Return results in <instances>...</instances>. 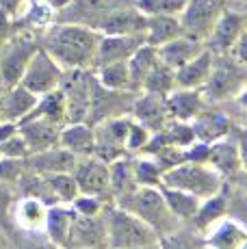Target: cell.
I'll return each instance as SVG.
<instances>
[{"label": "cell", "mask_w": 247, "mask_h": 249, "mask_svg": "<svg viewBox=\"0 0 247 249\" xmlns=\"http://www.w3.org/2000/svg\"><path fill=\"white\" fill-rule=\"evenodd\" d=\"M100 37L102 33L85 24H56L46 33L41 48L65 71L89 70L93 68Z\"/></svg>", "instance_id": "cell-1"}, {"label": "cell", "mask_w": 247, "mask_h": 249, "mask_svg": "<svg viewBox=\"0 0 247 249\" xmlns=\"http://www.w3.org/2000/svg\"><path fill=\"white\" fill-rule=\"evenodd\" d=\"M113 202H115V206H120V208L132 213L135 217H139L143 223H148L159 236L174 232L182 223L167 208L159 186H137L135 191H130L124 197L113 199Z\"/></svg>", "instance_id": "cell-2"}, {"label": "cell", "mask_w": 247, "mask_h": 249, "mask_svg": "<svg viewBox=\"0 0 247 249\" xmlns=\"http://www.w3.org/2000/svg\"><path fill=\"white\" fill-rule=\"evenodd\" d=\"M104 226L106 249H139L156 245L159 241V234L148 223L115 204L111 208H104Z\"/></svg>", "instance_id": "cell-3"}, {"label": "cell", "mask_w": 247, "mask_h": 249, "mask_svg": "<svg viewBox=\"0 0 247 249\" xmlns=\"http://www.w3.org/2000/svg\"><path fill=\"white\" fill-rule=\"evenodd\" d=\"M160 184L172 186V189H180L184 193H191L197 199H206L223 189V178L208 162L182 160L163 171Z\"/></svg>", "instance_id": "cell-4"}, {"label": "cell", "mask_w": 247, "mask_h": 249, "mask_svg": "<svg viewBox=\"0 0 247 249\" xmlns=\"http://www.w3.org/2000/svg\"><path fill=\"white\" fill-rule=\"evenodd\" d=\"M245 80H247L245 63H239L230 54H215L211 74H208L206 83L202 85L199 91H202L204 100H211V102L236 100L243 98Z\"/></svg>", "instance_id": "cell-5"}, {"label": "cell", "mask_w": 247, "mask_h": 249, "mask_svg": "<svg viewBox=\"0 0 247 249\" xmlns=\"http://www.w3.org/2000/svg\"><path fill=\"white\" fill-rule=\"evenodd\" d=\"M130 117L128 115H117V117H106L93 124V156L100 160L108 162L126 156V132Z\"/></svg>", "instance_id": "cell-6"}, {"label": "cell", "mask_w": 247, "mask_h": 249, "mask_svg": "<svg viewBox=\"0 0 247 249\" xmlns=\"http://www.w3.org/2000/svg\"><path fill=\"white\" fill-rule=\"evenodd\" d=\"M223 9H226V0H187L178 16L182 35L204 41Z\"/></svg>", "instance_id": "cell-7"}, {"label": "cell", "mask_w": 247, "mask_h": 249, "mask_svg": "<svg viewBox=\"0 0 247 249\" xmlns=\"http://www.w3.org/2000/svg\"><path fill=\"white\" fill-rule=\"evenodd\" d=\"M63 74H65V70L39 46L35 50V54L31 56V61H28L24 74H22V78H20V85L26 87L31 93L44 95V93H48V91L59 87Z\"/></svg>", "instance_id": "cell-8"}, {"label": "cell", "mask_w": 247, "mask_h": 249, "mask_svg": "<svg viewBox=\"0 0 247 249\" xmlns=\"http://www.w3.org/2000/svg\"><path fill=\"white\" fill-rule=\"evenodd\" d=\"M72 176L78 186V193L91 195L102 202H113L111 182H108V165L96 156H80L76 160Z\"/></svg>", "instance_id": "cell-9"}, {"label": "cell", "mask_w": 247, "mask_h": 249, "mask_svg": "<svg viewBox=\"0 0 247 249\" xmlns=\"http://www.w3.org/2000/svg\"><path fill=\"white\" fill-rule=\"evenodd\" d=\"M37 48H39V44L28 35L13 37V39L7 41V46H4V50H2V56H0V83L7 89L20 83L28 61L35 54Z\"/></svg>", "instance_id": "cell-10"}, {"label": "cell", "mask_w": 247, "mask_h": 249, "mask_svg": "<svg viewBox=\"0 0 247 249\" xmlns=\"http://www.w3.org/2000/svg\"><path fill=\"white\" fill-rule=\"evenodd\" d=\"M245 33V13L236 9H223L221 16L217 18L215 26L211 28L208 37L204 39V46L212 54H228L234 41Z\"/></svg>", "instance_id": "cell-11"}, {"label": "cell", "mask_w": 247, "mask_h": 249, "mask_svg": "<svg viewBox=\"0 0 247 249\" xmlns=\"http://www.w3.org/2000/svg\"><path fill=\"white\" fill-rule=\"evenodd\" d=\"M65 249H106L104 210L100 214H91V217L74 214Z\"/></svg>", "instance_id": "cell-12"}, {"label": "cell", "mask_w": 247, "mask_h": 249, "mask_svg": "<svg viewBox=\"0 0 247 249\" xmlns=\"http://www.w3.org/2000/svg\"><path fill=\"white\" fill-rule=\"evenodd\" d=\"M61 128L63 126L52 124L44 117H26V119H22V122H18V132H20V137L24 139V143H26L31 154L59 145Z\"/></svg>", "instance_id": "cell-13"}, {"label": "cell", "mask_w": 247, "mask_h": 249, "mask_svg": "<svg viewBox=\"0 0 247 249\" xmlns=\"http://www.w3.org/2000/svg\"><path fill=\"white\" fill-rule=\"evenodd\" d=\"M128 113H130V119H135L143 128H148L150 132L160 130L169 122L165 98L156 93H145V91H139V98L132 100Z\"/></svg>", "instance_id": "cell-14"}, {"label": "cell", "mask_w": 247, "mask_h": 249, "mask_svg": "<svg viewBox=\"0 0 247 249\" xmlns=\"http://www.w3.org/2000/svg\"><path fill=\"white\" fill-rule=\"evenodd\" d=\"M141 44H145L143 33H137V35H102L96 50V59H93V68L115 63V61H126Z\"/></svg>", "instance_id": "cell-15"}, {"label": "cell", "mask_w": 247, "mask_h": 249, "mask_svg": "<svg viewBox=\"0 0 247 249\" xmlns=\"http://www.w3.org/2000/svg\"><path fill=\"white\" fill-rule=\"evenodd\" d=\"M208 165L221 176H236L243 171V154H241V145L232 139L223 137L219 141L208 143Z\"/></svg>", "instance_id": "cell-16"}, {"label": "cell", "mask_w": 247, "mask_h": 249, "mask_svg": "<svg viewBox=\"0 0 247 249\" xmlns=\"http://www.w3.org/2000/svg\"><path fill=\"white\" fill-rule=\"evenodd\" d=\"M204 249H245L247 232L234 219H226L217 221L212 228L204 232Z\"/></svg>", "instance_id": "cell-17"}, {"label": "cell", "mask_w": 247, "mask_h": 249, "mask_svg": "<svg viewBox=\"0 0 247 249\" xmlns=\"http://www.w3.org/2000/svg\"><path fill=\"white\" fill-rule=\"evenodd\" d=\"M78 156H74L72 152H68L65 147L56 145L44 152H35V154H28L24 159V167L35 174H59V171H72Z\"/></svg>", "instance_id": "cell-18"}, {"label": "cell", "mask_w": 247, "mask_h": 249, "mask_svg": "<svg viewBox=\"0 0 247 249\" xmlns=\"http://www.w3.org/2000/svg\"><path fill=\"white\" fill-rule=\"evenodd\" d=\"M145 16L137 7L132 9H113L102 20L98 22V28L102 35H137L143 33Z\"/></svg>", "instance_id": "cell-19"}, {"label": "cell", "mask_w": 247, "mask_h": 249, "mask_svg": "<svg viewBox=\"0 0 247 249\" xmlns=\"http://www.w3.org/2000/svg\"><path fill=\"white\" fill-rule=\"evenodd\" d=\"M189 124L193 128L195 141H202V143L219 141L223 137H230V132H232L230 117H226L219 111H204L202 108Z\"/></svg>", "instance_id": "cell-20"}, {"label": "cell", "mask_w": 247, "mask_h": 249, "mask_svg": "<svg viewBox=\"0 0 247 249\" xmlns=\"http://www.w3.org/2000/svg\"><path fill=\"white\" fill-rule=\"evenodd\" d=\"M212 61H215V54L208 48H204L199 54L176 70V89H202L211 74Z\"/></svg>", "instance_id": "cell-21"}, {"label": "cell", "mask_w": 247, "mask_h": 249, "mask_svg": "<svg viewBox=\"0 0 247 249\" xmlns=\"http://www.w3.org/2000/svg\"><path fill=\"white\" fill-rule=\"evenodd\" d=\"M165 104L169 119L189 124L204 108V95L199 89H174L169 95H165Z\"/></svg>", "instance_id": "cell-22"}, {"label": "cell", "mask_w": 247, "mask_h": 249, "mask_svg": "<svg viewBox=\"0 0 247 249\" xmlns=\"http://www.w3.org/2000/svg\"><path fill=\"white\" fill-rule=\"evenodd\" d=\"M59 145L65 147L68 152H72L74 156H93V126H89L87 122H74L65 124L59 132Z\"/></svg>", "instance_id": "cell-23"}, {"label": "cell", "mask_w": 247, "mask_h": 249, "mask_svg": "<svg viewBox=\"0 0 247 249\" xmlns=\"http://www.w3.org/2000/svg\"><path fill=\"white\" fill-rule=\"evenodd\" d=\"M204 48H206L204 41L191 39V37H187V35H178L176 39L159 46V61L165 63L167 68L178 70V68H182L187 61H191L195 54H199Z\"/></svg>", "instance_id": "cell-24"}, {"label": "cell", "mask_w": 247, "mask_h": 249, "mask_svg": "<svg viewBox=\"0 0 247 249\" xmlns=\"http://www.w3.org/2000/svg\"><path fill=\"white\" fill-rule=\"evenodd\" d=\"M74 214L76 213L70 204L48 206L44 234L54 243V245H59L61 249L68 247V236H70V228H72V221H74Z\"/></svg>", "instance_id": "cell-25"}, {"label": "cell", "mask_w": 247, "mask_h": 249, "mask_svg": "<svg viewBox=\"0 0 247 249\" xmlns=\"http://www.w3.org/2000/svg\"><path fill=\"white\" fill-rule=\"evenodd\" d=\"M13 219L24 232H44L46 214H48V204L41 199L24 195L20 202H13Z\"/></svg>", "instance_id": "cell-26"}, {"label": "cell", "mask_w": 247, "mask_h": 249, "mask_svg": "<svg viewBox=\"0 0 247 249\" xmlns=\"http://www.w3.org/2000/svg\"><path fill=\"white\" fill-rule=\"evenodd\" d=\"M159 63V48L150 46V44H141L126 59V68H128V76H130V91H141L145 76L150 74V70Z\"/></svg>", "instance_id": "cell-27"}, {"label": "cell", "mask_w": 247, "mask_h": 249, "mask_svg": "<svg viewBox=\"0 0 247 249\" xmlns=\"http://www.w3.org/2000/svg\"><path fill=\"white\" fill-rule=\"evenodd\" d=\"M39 95L31 93L26 87H22L20 83L13 85L7 89V95L2 98V115L7 122H22L24 117H28V113L35 108Z\"/></svg>", "instance_id": "cell-28"}, {"label": "cell", "mask_w": 247, "mask_h": 249, "mask_svg": "<svg viewBox=\"0 0 247 249\" xmlns=\"http://www.w3.org/2000/svg\"><path fill=\"white\" fill-rule=\"evenodd\" d=\"M178 35H182L178 16H145V28H143L145 44L159 48L176 39Z\"/></svg>", "instance_id": "cell-29"}, {"label": "cell", "mask_w": 247, "mask_h": 249, "mask_svg": "<svg viewBox=\"0 0 247 249\" xmlns=\"http://www.w3.org/2000/svg\"><path fill=\"white\" fill-rule=\"evenodd\" d=\"M108 182H111V195L113 199L124 197L130 191L137 189L135 180V159L130 156H122V159L108 162Z\"/></svg>", "instance_id": "cell-30"}, {"label": "cell", "mask_w": 247, "mask_h": 249, "mask_svg": "<svg viewBox=\"0 0 247 249\" xmlns=\"http://www.w3.org/2000/svg\"><path fill=\"white\" fill-rule=\"evenodd\" d=\"M28 117H44L52 124L65 126V124H68V104H65V95H63V91H61V87L39 95L35 108L28 113Z\"/></svg>", "instance_id": "cell-31"}, {"label": "cell", "mask_w": 247, "mask_h": 249, "mask_svg": "<svg viewBox=\"0 0 247 249\" xmlns=\"http://www.w3.org/2000/svg\"><path fill=\"white\" fill-rule=\"evenodd\" d=\"M228 197L221 193H215V195H211V197H206V199H202L197 206V210H195V214H193V226H195V232H206L208 228H212L217 221H221L223 217L228 214Z\"/></svg>", "instance_id": "cell-32"}, {"label": "cell", "mask_w": 247, "mask_h": 249, "mask_svg": "<svg viewBox=\"0 0 247 249\" xmlns=\"http://www.w3.org/2000/svg\"><path fill=\"white\" fill-rule=\"evenodd\" d=\"M159 189H160V193H163L165 204L172 210L174 217L178 219V221H191L202 199H197L195 195H191V193H184V191L172 189V186H165V184H159Z\"/></svg>", "instance_id": "cell-33"}, {"label": "cell", "mask_w": 247, "mask_h": 249, "mask_svg": "<svg viewBox=\"0 0 247 249\" xmlns=\"http://www.w3.org/2000/svg\"><path fill=\"white\" fill-rule=\"evenodd\" d=\"M98 85L108 91H130V76H128L126 61H115V63H106L93 68Z\"/></svg>", "instance_id": "cell-34"}, {"label": "cell", "mask_w": 247, "mask_h": 249, "mask_svg": "<svg viewBox=\"0 0 247 249\" xmlns=\"http://www.w3.org/2000/svg\"><path fill=\"white\" fill-rule=\"evenodd\" d=\"M174 89H176V70L167 68V65L160 63V61L150 70V74L145 76L143 85H141V91L163 95V98L172 93Z\"/></svg>", "instance_id": "cell-35"}, {"label": "cell", "mask_w": 247, "mask_h": 249, "mask_svg": "<svg viewBox=\"0 0 247 249\" xmlns=\"http://www.w3.org/2000/svg\"><path fill=\"white\" fill-rule=\"evenodd\" d=\"M50 191L54 193L59 204H72V199L78 195V186L72 176V171H59V174H46Z\"/></svg>", "instance_id": "cell-36"}, {"label": "cell", "mask_w": 247, "mask_h": 249, "mask_svg": "<svg viewBox=\"0 0 247 249\" xmlns=\"http://www.w3.org/2000/svg\"><path fill=\"white\" fill-rule=\"evenodd\" d=\"M156 249H204V241L195 236V232L187 230H174V232L159 236Z\"/></svg>", "instance_id": "cell-37"}, {"label": "cell", "mask_w": 247, "mask_h": 249, "mask_svg": "<svg viewBox=\"0 0 247 249\" xmlns=\"http://www.w3.org/2000/svg\"><path fill=\"white\" fill-rule=\"evenodd\" d=\"M160 176H163V167L159 165L152 156H141L135 159V180L137 186H159Z\"/></svg>", "instance_id": "cell-38"}, {"label": "cell", "mask_w": 247, "mask_h": 249, "mask_svg": "<svg viewBox=\"0 0 247 249\" xmlns=\"http://www.w3.org/2000/svg\"><path fill=\"white\" fill-rule=\"evenodd\" d=\"M187 0H137L135 7L143 16H180Z\"/></svg>", "instance_id": "cell-39"}, {"label": "cell", "mask_w": 247, "mask_h": 249, "mask_svg": "<svg viewBox=\"0 0 247 249\" xmlns=\"http://www.w3.org/2000/svg\"><path fill=\"white\" fill-rule=\"evenodd\" d=\"M130 117V115H128ZM152 132L148 128H143L141 124H137L135 119H130L128 124V132H126V152H141L150 141Z\"/></svg>", "instance_id": "cell-40"}, {"label": "cell", "mask_w": 247, "mask_h": 249, "mask_svg": "<svg viewBox=\"0 0 247 249\" xmlns=\"http://www.w3.org/2000/svg\"><path fill=\"white\" fill-rule=\"evenodd\" d=\"M31 154L24 143V139L20 137V132H13L11 137H7L2 143H0V156L2 159H18V160H24L26 156Z\"/></svg>", "instance_id": "cell-41"}, {"label": "cell", "mask_w": 247, "mask_h": 249, "mask_svg": "<svg viewBox=\"0 0 247 249\" xmlns=\"http://www.w3.org/2000/svg\"><path fill=\"white\" fill-rule=\"evenodd\" d=\"M74 208L76 214H85V217H91V214H100L104 208H106V202H102V199L98 197H91V195H83L78 193L76 197L72 199V204H70Z\"/></svg>", "instance_id": "cell-42"}, {"label": "cell", "mask_w": 247, "mask_h": 249, "mask_svg": "<svg viewBox=\"0 0 247 249\" xmlns=\"http://www.w3.org/2000/svg\"><path fill=\"white\" fill-rule=\"evenodd\" d=\"M52 16H54V11H52L48 4L31 2V7L26 11V22L33 24V26H46V24L52 22Z\"/></svg>", "instance_id": "cell-43"}, {"label": "cell", "mask_w": 247, "mask_h": 249, "mask_svg": "<svg viewBox=\"0 0 247 249\" xmlns=\"http://www.w3.org/2000/svg\"><path fill=\"white\" fill-rule=\"evenodd\" d=\"M22 171H24V160L2 159V156H0V182H7V184L18 182Z\"/></svg>", "instance_id": "cell-44"}, {"label": "cell", "mask_w": 247, "mask_h": 249, "mask_svg": "<svg viewBox=\"0 0 247 249\" xmlns=\"http://www.w3.org/2000/svg\"><path fill=\"white\" fill-rule=\"evenodd\" d=\"M13 189L7 184V182H0V223H4L11 214L13 208Z\"/></svg>", "instance_id": "cell-45"}, {"label": "cell", "mask_w": 247, "mask_h": 249, "mask_svg": "<svg viewBox=\"0 0 247 249\" xmlns=\"http://www.w3.org/2000/svg\"><path fill=\"white\" fill-rule=\"evenodd\" d=\"M184 160H191V162H206L208 160V143L202 141H193L191 145H187L182 150Z\"/></svg>", "instance_id": "cell-46"}, {"label": "cell", "mask_w": 247, "mask_h": 249, "mask_svg": "<svg viewBox=\"0 0 247 249\" xmlns=\"http://www.w3.org/2000/svg\"><path fill=\"white\" fill-rule=\"evenodd\" d=\"M31 236L22 243V249H61L50 241L48 236H39V232H28Z\"/></svg>", "instance_id": "cell-47"}, {"label": "cell", "mask_w": 247, "mask_h": 249, "mask_svg": "<svg viewBox=\"0 0 247 249\" xmlns=\"http://www.w3.org/2000/svg\"><path fill=\"white\" fill-rule=\"evenodd\" d=\"M11 13L7 11L4 7H0V44H4V41L9 39V35H11Z\"/></svg>", "instance_id": "cell-48"}, {"label": "cell", "mask_w": 247, "mask_h": 249, "mask_svg": "<svg viewBox=\"0 0 247 249\" xmlns=\"http://www.w3.org/2000/svg\"><path fill=\"white\" fill-rule=\"evenodd\" d=\"M28 2H44L48 4L52 11H61V9H68L74 0H28Z\"/></svg>", "instance_id": "cell-49"}, {"label": "cell", "mask_w": 247, "mask_h": 249, "mask_svg": "<svg viewBox=\"0 0 247 249\" xmlns=\"http://www.w3.org/2000/svg\"><path fill=\"white\" fill-rule=\"evenodd\" d=\"M16 130H18V124H13V122H2L0 124V143H2L7 137H11Z\"/></svg>", "instance_id": "cell-50"}, {"label": "cell", "mask_w": 247, "mask_h": 249, "mask_svg": "<svg viewBox=\"0 0 247 249\" xmlns=\"http://www.w3.org/2000/svg\"><path fill=\"white\" fill-rule=\"evenodd\" d=\"M22 2H26V0H0V7H4L9 13H11V18H13V13L20 9V4Z\"/></svg>", "instance_id": "cell-51"}, {"label": "cell", "mask_w": 247, "mask_h": 249, "mask_svg": "<svg viewBox=\"0 0 247 249\" xmlns=\"http://www.w3.org/2000/svg\"><path fill=\"white\" fill-rule=\"evenodd\" d=\"M226 2H239V4H243L245 0H226Z\"/></svg>", "instance_id": "cell-52"}, {"label": "cell", "mask_w": 247, "mask_h": 249, "mask_svg": "<svg viewBox=\"0 0 247 249\" xmlns=\"http://www.w3.org/2000/svg\"><path fill=\"white\" fill-rule=\"evenodd\" d=\"M139 249H156V245H150V247H139Z\"/></svg>", "instance_id": "cell-53"}]
</instances>
